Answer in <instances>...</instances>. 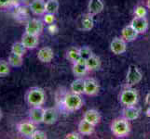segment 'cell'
Segmentation results:
<instances>
[{"label":"cell","mask_w":150,"mask_h":139,"mask_svg":"<svg viewBox=\"0 0 150 139\" xmlns=\"http://www.w3.org/2000/svg\"><path fill=\"white\" fill-rule=\"evenodd\" d=\"M26 50H27V48L25 47L22 42H16V43H14L11 46V52L12 53H15V54L23 56V57L24 56L25 53H26Z\"/></svg>","instance_id":"obj_27"},{"label":"cell","mask_w":150,"mask_h":139,"mask_svg":"<svg viewBox=\"0 0 150 139\" xmlns=\"http://www.w3.org/2000/svg\"><path fill=\"white\" fill-rule=\"evenodd\" d=\"M66 57L70 61H72L73 63H75L76 61L80 58V54H79V48H76V47H71L69 50L67 51Z\"/></svg>","instance_id":"obj_28"},{"label":"cell","mask_w":150,"mask_h":139,"mask_svg":"<svg viewBox=\"0 0 150 139\" xmlns=\"http://www.w3.org/2000/svg\"><path fill=\"white\" fill-rule=\"evenodd\" d=\"M146 105L150 107V92L147 93V95L146 96Z\"/></svg>","instance_id":"obj_37"},{"label":"cell","mask_w":150,"mask_h":139,"mask_svg":"<svg viewBox=\"0 0 150 139\" xmlns=\"http://www.w3.org/2000/svg\"><path fill=\"white\" fill-rule=\"evenodd\" d=\"M46 96L42 88L39 87H33L27 91L25 95V100L30 107L42 106L45 102Z\"/></svg>","instance_id":"obj_1"},{"label":"cell","mask_w":150,"mask_h":139,"mask_svg":"<svg viewBox=\"0 0 150 139\" xmlns=\"http://www.w3.org/2000/svg\"><path fill=\"white\" fill-rule=\"evenodd\" d=\"M79 54H80V57L82 59H88L90 58V57L92 56V52L90 47H88V46H83V47H80L79 48Z\"/></svg>","instance_id":"obj_30"},{"label":"cell","mask_w":150,"mask_h":139,"mask_svg":"<svg viewBox=\"0 0 150 139\" xmlns=\"http://www.w3.org/2000/svg\"><path fill=\"white\" fill-rule=\"evenodd\" d=\"M89 71L87 68L86 64H79V63H74L73 65V73L76 76L81 77L87 73V71Z\"/></svg>","instance_id":"obj_26"},{"label":"cell","mask_w":150,"mask_h":139,"mask_svg":"<svg viewBox=\"0 0 150 139\" xmlns=\"http://www.w3.org/2000/svg\"><path fill=\"white\" fill-rule=\"evenodd\" d=\"M2 117H3V113H2V110H1V109H0V121H1Z\"/></svg>","instance_id":"obj_39"},{"label":"cell","mask_w":150,"mask_h":139,"mask_svg":"<svg viewBox=\"0 0 150 139\" xmlns=\"http://www.w3.org/2000/svg\"><path fill=\"white\" fill-rule=\"evenodd\" d=\"M131 25L137 31L138 34L146 33L148 29V22L146 17H134Z\"/></svg>","instance_id":"obj_12"},{"label":"cell","mask_w":150,"mask_h":139,"mask_svg":"<svg viewBox=\"0 0 150 139\" xmlns=\"http://www.w3.org/2000/svg\"><path fill=\"white\" fill-rule=\"evenodd\" d=\"M48 30H49V32H50V34H55V33L57 32V27L55 26L54 24H50Z\"/></svg>","instance_id":"obj_36"},{"label":"cell","mask_w":150,"mask_h":139,"mask_svg":"<svg viewBox=\"0 0 150 139\" xmlns=\"http://www.w3.org/2000/svg\"><path fill=\"white\" fill-rule=\"evenodd\" d=\"M29 8L35 16H42L46 13V2L44 0H33L30 3Z\"/></svg>","instance_id":"obj_13"},{"label":"cell","mask_w":150,"mask_h":139,"mask_svg":"<svg viewBox=\"0 0 150 139\" xmlns=\"http://www.w3.org/2000/svg\"><path fill=\"white\" fill-rule=\"evenodd\" d=\"M43 29H44V23L40 20L32 19L26 23L25 33L34 35H39L43 32Z\"/></svg>","instance_id":"obj_8"},{"label":"cell","mask_w":150,"mask_h":139,"mask_svg":"<svg viewBox=\"0 0 150 139\" xmlns=\"http://www.w3.org/2000/svg\"><path fill=\"white\" fill-rule=\"evenodd\" d=\"M58 119V113L54 108H48L44 111V117H43V122L45 124H53L56 122Z\"/></svg>","instance_id":"obj_16"},{"label":"cell","mask_w":150,"mask_h":139,"mask_svg":"<svg viewBox=\"0 0 150 139\" xmlns=\"http://www.w3.org/2000/svg\"><path fill=\"white\" fill-rule=\"evenodd\" d=\"M83 119L88 121L89 122H91V124L96 125L98 123L100 122L101 120V116H100V113L98 112L95 110H89L85 112Z\"/></svg>","instance_id":"obj_21"},{"label":"cell","mask_w":150,"mask_h":139,"mask_svg":"<svg viewBox=\"0 0 150 139\" xmlns=\"http://www.w3.org/2000/svg\"><path fill=\"white\" fill-rule=\"evenodd\" d=\"M146 6H147V8L150 9V0H147V3H146Z\"/></svg>","instance_id":"obj_38"},{"label":"cell","mask_w":150,"mask_h":139,"mask_svg":"<svg viewBox=\"0 0 150 139\" xmlns=\"http://www.w3.org/2000/svg\"><path fill=\"white\" fill-rule=\"evenodd\" d=\"M103 8H105V5H103V0H90L89 5H88L89 13L93 16L101 13Z\"/></svg>","instance_id":"obj_18"},{"label":"cell","mask_w":150,"mask_h":139,"mask_svg":"<svg viewBox=\"0 0 150 139\" xmlns=\"http://www.w3.org/2000/svg\"><path fill=\"white\" fill-rule=\"evenodd\" d=\"M110 48L112 52L116 55H121L123 53H125L127 50L126 41L123 38L116 37L115 39H113V41L111 42Z\"/></svg>","instance_id":"obj_10"},{"label":"cell","mask_w":150,"mask_h":139,"mask_svg":"<svg viewBox=\"0 0 150 139\" xmlns=\"http://www.w3.org/2000/svg\"><path fill=\"white\" fill-rule=\"evenodd\" d=\"M99 84L98 82L94 79H86L85 80V92L84 94L88 96H95L99 92Z\"/></svg>","instance_id":"obj_14"},{"label":"cell","mask_w":150,"mask_h":139,"mask_svg":"<svg viewBox=\"0 0 150 139\" xmlns=\"http://www.w3.org/2000/svg\"><path fill=\"white\" fill-rule=\"evenodd\" d=\"M63 104L66 110L76 111L77 110H79L82 107V105H83V100H82L80 95H77L71 92L64 97Z\"/></svg>","instance_id":"obj_2"},{"label":"cell","mask_w":150,"mask_h":139,"mask_svg":"<svg viewBox=\"0 0 150 139\" xmlns=\"http://www.w3.org/2000/svg\"><path fill=\"white\" fill-rule=\"evenodd\" d=\"M122 115L127 121H133L139 117V110L134 106H126L122 110Z\"/></svg>","instance_id":"obj_19"},{"label":"cell","mask_w":150,"mask_h":139,"mask_svg":"<svg viewBox=\"0 0 150 139\" xmlns=\"http://www.w3.org/2000/svg\"><path fill=\"white\" fill-rule=\"evenodd\" d=\"M143 79V74L135 65H130L128 69L126 82L129 86H133L139 84Z\"/></svg>","instance_id":"obj_4"},{"label":"cell","mask_w":150,"mask_h":139,"mask_svg":"<svg viewBox=\"0 0 150 139\" xmlns=\"http://www.w3.org/2000/svg\"><path fill=\"white\" fill-rule=\"evenodd\" d=\"M55 20L54 14H50V13H46L44 14V22L46 24H53Z\"/></svg>","instance_id":"obj_33"},{"label":"cell","mask_w":150,"mask_h":139,"mask_svg":"<svg viewBox=\"0 0 150 139\" xmlns=\"http://www.w3.org/2000/svg\"><path fill=\"white\" fill-rule=\"evenodd\" d=\"M37 130L35 125L33 122L31 121H23L17 124V131L21 136L24 137H31L33 133Z\"/></svg>","instance_id":"obj_7"},{"label":"cell","mask_w":150,"mask_h":139,"mask_svg":"<svg viewBox=\"0 0 150 139\" xmlns=\"http://www.w3.org/2000/svg\"><path fill=\"white\" fill-rule=\"evenodd\" d=\"M94 126L95 125L91 124V122H89L88 121L83 119L79 123V132L80 135L90 136L94 132Z\"/></svg>","instance_id":"obj_20"},{"label":"cell","mask_w":150,"mask_h":139,"mask_svg":"<svg viewBox=\"0 0 150 139\" xmlns=\"http://www.w3.org/2000/svg\"><path fill=\"white\" fill-rule=\"evenodd\" d=\"M45 110L41 106L38 107H31L29 110V119L31 122H33L35 124H39L43 122Z\"/></svg>","instance_id":"obj_9"},{"label":"cell","mask_w":150,"mask_h":139,"mask_svg":"<svg viewBox=\"0 0 150 139\" xmlns=\"http://www.w3.org/2000/svg\"><path fill=\"white\" fill-rule=\"evenodd\" d=\"M122 38L126 41V42H132L138 36V32L134 29L132 25H128V26L124 27L122 30Z\"/></svg>","instance_id":"obj_17"},{"label":"cell","mask_w":150,"mask_h":139,"mask_svg":"<svg viewBox=\"0 0 150 139\" xmlns=\"http://www.w3.org/2000/svg\"><path fill=\"white\" fill-rule=\"evenodd\" d=\"M8 64L14 67V68H18V67H21L23 63V56H20L17 55L15 53H10L8 56Z\"/></svg>","instance_id":"obj_24"},{"label":"cell","mask_w":150,"mask_h":139,"mask_svg":"<svg viewBox=\"0 0 150 139\" xmlns=\"http://www.w3.org/2000/svg\"><path fill=\"white\" fill-rule=\"evenodd\" d=\"M70 89L72 93H75L77 95L84 94L85 92V80L83 79H76L71 84Z\"/></svg>","instance_id":"obj_22"},{"label":"cell","mask_w":150,"mask_h":139,"mask_svg":"<svg viewBox=\"0 0 150 139\" xmlns=\"http://www.w3.org/2000/svg\"><path fill=\"white\" fill-rule=\"evenodd\" d=\"M138 96L134 89L127 88L123 90L120 95V102L124 106H134L137 103Z\"/></svg>","instance_id":"obj_5"},{"label":"cell","mask_w":150,"mask_h":139,"mask_svg":"<svg viewBox=\"0 0 150 139\" xmlns=\"http://www.w3.org/2000/svg\"><path fill=\"white\" fill-rule=\"evenodd\" d=\"M30 138L32 139H47L48 136H47V133L43 131H39V130H35L33 135L31 136Z\"/></svg>","instance_id":"obj_31"},{"label":"cell","mask_w":150,"mask_h":139,"mask_svg":"<svg viewBox=\"0 0 150 139\" xmlns=\"http://www.w3.org/2000/svg\"><path fill=\"white\" fill-rule=\"evenodd\" d=\"M13 0H0V8H7L10 7Z\"/></svg>","instance_id":"obj_34"},{"label":"cell","mask_w":150,"mask_h":139,"mask_svg":"<svg viewBox=\"0 0 150 139\" xmlns=\"http://www.w3.org/2000/svg\"><path fill=\"white\" fill-rule=\"evenodd\" d=\"M65 138L66 139H79L80 136H79V133H69L66 135Z\"/></svg>","instance_id":"obj_35"},{"label":"cell","mask_w":150,"mask_h":139,"mask_svg":"<svg viewBox=\"0 0 150 139\" xmlns=\"http://www.w3.org/2000/svg\"><path fill=\"white\" fill-rule=\"evenodd\" d=\"M86 66L89 71H96L100 68L101 60L97 56L92 55L86 60Z\"/></svg>","instance_id":"obj_23"},{"label":"cell","mask_w":150,"mask_h":139,"mask_svg":"<svg viewBox=\"0 0 150 139\" xmlns=\"http://www.w3.org/2000/svg\"><path fill=\"white\" fill-rule=\"evenodd\" d=\"M9 64L7 61L4 60H0V77H4L8 75L10 73V68H9Z\"/></svg>","instance_id":"obj_29"},{"label":"cell","mask_w":150,"mask_h":139,"mask_svg":"<svg viewBox=\"0 0 150 139\" xmlns=\"http://www.w3.org/2000/svg\"><path fill=\"white\" fill-rule=\"evenodd\" d=\"M134 14H135V17H146L147 14V11L144 7L138 6V7H136L135 10H134Z\"/></svg>","instance_id":"obj_32"},{"label":"cell","mask_w":150,"mask_h":139,"mask_svg":"<svg viewBox=\"0 0 150 139\" xmlns=\"http://www.w3.org/2000/svg\"><path fill=\"white\" fill-rule=\"evenodd\" d=\"M112 133L117 137L127 136L130 133V124L126 119H116L111 126Z\"/></svg>","instance_id":"obj_3"},{"label":"cell","mask_w":150,"mask_h":139,"mask_svg":"<svg viewBox=\"0 0 150 139\" xmlns=\"http://www.w3.org/2000/svg\"><path fill=\"white\" fill-rule=\"evenodd\" d=\"M59 9L58 0H48L46 2V13L55 14Z\"/></svg>","instance_id":"obj_25"},{"label":"cell","mask_w":150,"mask_h":139,"mask_svg":"<svg viewBox=\"0 0 150 139\" xmlns=\"http://www.w3.org/2000/svg\"><path fill=\"white\" fill-rule=\"evenodd\" d=\"M93 15L90 13H87L81 16L76 20V27L80 31H90L93 28L94 20H93Z\"/></svg>","instance_id":"obj_6"},{"label":"cell","mask_w":150,"mask_h":139,"mask_svg":"<svg viewBox=\"0 0 150 139\" xmlns=\"http://www.w3.org/2000/svg\"><path fill=\"white\" fill-rule=\"evenodd\" d=\"M21 42L23 44V45L27 49H34L38 45V43H39L38 35H34V34L24 33L22 36Z\"/></svg>","instance_id":"obj_11"},{"label":"cell","mask_w":150,"mask_h":139,"mask_svg":"<svg viewBox=\"0 0 150 139\" xmlns=\"http://www.w3.org/2000/svg\"><path fill=\"white\" fill-rule=\"evenodd\" d=\"M53 56H54L53 50L50 47H49V46H45V47H42L38 50V59L43 63H49L52 60Z\"/></svg>","instance_id":"obj_15"}]
</instances>
